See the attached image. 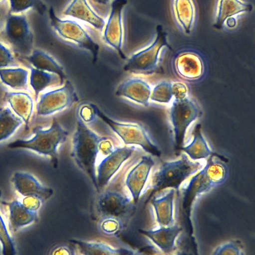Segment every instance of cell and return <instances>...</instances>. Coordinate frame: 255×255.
Returning a JSON list of instances; mask_svg holds the SVG:
<instances>
[{
    "label": "cell",
    "instance_id": "obj_1",
    "mask_svg": "<svg viewBox=\"0 0 255 255\" xmlns=\"http://www.w3.org/2000/svg\"><path fill=\"white\" fill-rule=\"evenodd\" d=\"M104 137L91 130L77 117L76 126L72 138L71 156L86 175L97 191L96 162L99 153V146Z\"/></svg>",
    "mask_w": 255,
    "mask_h": 255
},
{
    "label": "cell",
    "instance_id": "obj_34",
    "mask_svg": "<svg viewBox=\"0 0 255 255\" xmlns=\"http://www.w3.org/2000/svg\"><path fill=\"white\" fill-rule=\"evenodd\" d=\"M1 191L0 189V199ZM0 242L3 255H14L16 254L14 244L6 228L5 223L0 214Z\"/></svg>",
    "mask_w": 255,
    "mask_h": 255
},
{
    "label": "cell",
    "instance_id": "obj_15",
    "mask_svg": "<svg viewBox=\"0 0 255 255\" xmlns=\"http://www.w3.org/2000/svg\"><path fill=\"white\" fill-rule=\"evenodd\" d=\"M11 181L15 189L24 197L35 196L44 202L53 194L52 188L42 185L28 173L16 172L13 174Z\"/></svg>",
    "mask_w": 255,
    "mask_h": 255
},
{
    "label": "cell",
    "instance_id": "obj_5",
    "mask_svg": "<svg viewBox=\"0 0 255 255\" xmlns=\"http://www.w3.org/2000/svg\"><path fill=\"white\" fill-rule=\"evenodd\" d=\"M94 113L104 121L122 139L126 145H138L146 152L160 156L161 152L152 141L145 128L135 124H125L113 120L105 115L97 107L93 106Z\"/></svg>",
    "mask_w": 255,
    "mask_h": 255
},
{
    "label": "cell",
    "instance_id": "obj_25",
    "mask_svg": "<svg viewBox=\"0 0 255 255\" xmlns=\"http://www.w3.org/2000/svg\"><path fill=\"white\" fill-rule=\"evenodd\" d=\"M27 58L34 68L56 74L63 82L65 75L63 68L52 57L44 51L39 49H33Z\"/></svg>",
    "mask_w": 255,
    "mask_h": 255
},
{
    "label": "cell",
    "instance_id": "obj_11",
    "mask_svg": "<svg viewBox=\"0 0 255 255\" xmlns=\"http://www.w3.org/2000/svg\"><path fill=\"white\" fill-rule=\"evenodd\" d=\"M134 204L126 196L114 191L102 192L98 197L96 208L101 217H113L124 219L131 211Z\"/></svg>",
    "mask_w": 255,
    "mask_h": 255
},
{
    "label": "cell",
    "instance_id": "obj_20",
    "mask_svg": "<svg viewBox=\"0 0 255 255\" xmlns=\"http://www.w3.org/2000/svg\"><path fill=\"white\" fill-rule=\"evenodd\" d=\"M63 14L87 22L98 29H102L105 25L104 20L93 10L86 0H72Z\"/></svg>",
    "mask_w": 255,
    "mask_h": 255
},
{
    "label": "cell",
    "instance_id": "obj_17",
    "mask_svg": "<svg viewBox=\"0 0 255 255\" xmlns=\"http://www.w3.org/2000/svg\"><path fill=\"white\" fill-rule=\"evenodd\" d=\"M177 224L160 227L154 230H139V233L150 239L163 253L171 254L176 249L175 240L182 231Z\"/></svg>",
    "mask_w": 255,
    "mask_h": 255
},
{
    "label": "cell",
    "instance_id": "obj_27",
    "mask_svg": "<svg viewBox=\"0 0 255 255\" xmlns=\"http://www.w3.org/2000/svg\"><path fill=\"white\" fill-rule=\"evenodd\" d=\"M193 135V139L190 144L182 147L181 149L193 160L207 158L212 154V151L201 133L200 124L195 126Z\"/></svg>",
    "mask_w": 255,
    "mask_h": 255
},
{
    "label": "cell",
    "instance_id": "obj_13",
    "mask_svg": "<svg viewBox=\"0 0 255 255\" xmlns=\"http://www.w3.org/2000/svg\"><path fill=\"white\" fill-rule=\"evenodd\" d=\"M135 147L124 146L117 148L99 164L96 169L97 192L106 186L122 164L132 154Z\"/></svg>",
    "mask_w": 255,
    "mask_h": 255
},
{
    "label": "cell",
    "instance_id": "obj_12",
    "mask_svg": "<svg viewBox=\"0 0 255 255\" xmlns=\"http://www.w3.org/2000/svg\"><path fill=\"white\" fill-rule=\"evenodd\" d=\"M127 0H113L111 4V11L105 27L103 38L104 41L114 48L122 59L126 56L122 49L123 27L122 13Z\"/></svg>",
    "mask_w": 255,
    "mask_h": 255
},
{
    "label": "cell",
    "instance_id": "obj_23",
    "mask_svg": "<svg viewBox=\"0 0 255 255\" xmlns=\"http://www.w3.org/2000/svg\"><path fill=\"white\" fill-rule=\"evenodd\" d=\"M6 205L9 210V221L13 232L36 222L38 218L37 212H33L25 208L21 202L14 200L9 202H2Z\"/></svg>",
    "mask_w": 255,
    "mask_h": 255
},
{
    "label": "cell",
    "instance_id": "obj_18",
    "mask_svg": "<svg viewBox=\"0 0 255 255\" xmlns=\"http://www.w3.org/2000/svg\"><path fill=\"white\" fill-rule=\"evenodd\" d=\"M151 91V87L147 82L141 79L134 78L127 79L120 84L115 95L148 106Z\"/></svg>",
    "mask_w": 255,
    "mask_h": 255
},
{
    "label": "cell",
    "instance_id": "obj_38",
    "mask_svg": "<svg viewBox=\"0 0 255 255\" xmlns=\"http://www.w3.org/2000/svg\"><path fill=\"white\" fill-rule=\"evenodd\" d=\"M43 202L41 199L37 196H27L24 197L21 203L28 210L37 212Z\"/></svg>",
    "mask_w": 255,
    "mask_h": 255
},
{
    "label": "cell",
    "instance_id": "obj_39",
    "mask_svg": "<svg viewBox=\"0 0 255 255\" xmlns=\"http://www.w3.org/2000/svg\"><path fill=\"white\" fill-rule=\"evenodd\" d=\"M172 91L175 99H182L187 96L188 89L183 83L177 82L172 84Z\"/></svg>",
    "mask_w": 255,
    "mask_h": 255
},
{
    "label": "cell",
    "instance_id": "obj_36",
    "mask_svg": "<svg viewBox=\"0 0 255 255\" xmlns=\"http://www.w3.org/2000/svg\"><path fill=\"white\" fill-rule=\"evenodd\" d=\"M78 250L73 243H62L53 246L49 251V254L52 255H75L78 254Z\"/></svg>",
    "mask_w": 255,
    "mask_h": 255
},
{
    "label": "cell",
    "instance_id": "obj_37",
    "mask_svg": "<svg viewBox=\"0 0 255 255\" xmlns=\"http://www.w3.org/2000/svg\"><path fill=\"white\" fill-rule=\"evenodd\" d=\"M14 63L10 51L0 42V68H6Z\"/></svg>",
    "mask_w": 255,
    "mask_h": 255
},
{
    "label": "cell",
    "instance_id": "obj_7",
    "mask_svg": "<svg viewBox=\"0 0 255 255\" xmlns=\"http://www.w3.org/2000/svg\"><path fill=\"white\" fill-rule=\"evenodd\" d=\"M48 14L51 26L61 37L72 41L80 47L88 50L91 53L93 59H96L99 46L77 21L69 19L59 18L56 15L52 6L49 9Z\"/></svg>",
    "mask_w": 255,
    "mask_h": 255
},
{
    "label": "cell",
    "instance_id": "obj_35",
    "mask_svg": "<svg viewBox=\"0 0 255 255\" xmlns=\"http://www.w3.org/2000/svg\"><path fill=\"white\" fill-rule=\"evenodd\" d=\"M213 255H244L243 247L240 241L231 240L218 246L213 251Z\"/></svg>",
    "mask_w": 255,
    "mask_h": 255
},
{
    "label": "cell",
    "instance_id": "obj_22",
    "mask_svg": "<svg viewBox=\"0 0 255 255\" xmlns=\"http://www.w3.org/2000/svg\"><path fill=\"white\" fill-rule=\"evenodd\" d=\"M13 113L27 126L33 110V102L31 96L23 92H10L5 96Z\"/></svg>",
    "mask_w": 255,
    "mask_h": 255
},
{
    "label": "cell",
    "instance_id": "obj_41",
    "mask_svg": "<svg viewBox=\"0 0 255 255\" xmlns=\"http://www.w3.org/2000/svg\"><path fill=\"white\" fill-rule=\"evenodd\" d=\"M227 24V25L229 28H233L235 27L236 25L237 21L236 19L234 17H231L228 18L225 21Z\"/></svg>",
    "mask_w": 255,
    "mask_h": 255
},
{
    "label": "cell",
    "instance_id": "obj_21",
    "mask_svg": "<svg viewBox=\"0 0 255 255\" xmlns=\"http://www.w3.org/2000/svg\"><path fill=\"white\" fill-rule=\"evenodd\" d=\"M253 8L252 4L242 0H219L213 27L221 29L228 18L241 13L251 12Z\"/></svg>",
    "mask_w": 255,
    "mask_h": 255
},
{
    "label": "cell",
    "instance_id": "obj_26",
    "mask_svg": "<svg viewBox=\"0 0 255 255\" xmlns=\"http://www.w3.org/2000/svg\"><path fill=\"white\" fill-rule=\"evenodd\" d=\"M175 18L186 34L191 32L195 19V9L192 0H173Z\"/></svg>",
    "mask_w": 255,
    "mask_h": 255
},
{
    "label": "cell",
    "instance_id": "obj_31",
    "mask_svg": "<svg viewBox=\"0 0 255 255\" xmlns=\"http://www.w3.org/2000/svg\"><path fill=\"white\" fill-rule=\"evenodd\" d=\"M9 1L10 13H17L32 8L39 14L43 15L46 10V6L42 0H9Z\"/></svg>",
    "mask_w": 255,
    "mask_h": 255
},
{
    "label": "cell",
    "instance_id": "obj_30",
    "mask_svg": "<svg viewBox=\"0 0 255 255\" xmlns=\"http://www.w3.org/2000/svg\"><path fill=\"white\" fill-rule=\"evenodd\" d=\"M22 121L8 107L0 110V141L10 136L21 125Z\"/></svg>",
    "mask_w": 255,
    "mask_h": 255
},
{
    "label": "cell",
    "instance_id": "obj_33",
    "mask_svg": "<svg viewBox=\"0 0 255 255\" xmlns=\"http://www.w3.org/2000/svg\"><path fill=\"white\" fill-rule=\"evenodd\" d=\"M172 84L163 81L157 85L151 91L150 99L153 101L162 103H169L173 96Z\"/></svg>",
    "mask_w": 255,
    "mask_h": 255
},
{
    "label": "cell",
    "instance_id": "obj_24",
    "mask_svg": "<svg viewBox=\"0 0 255 255\" xmlns=\"http://www.w3.org/2000/svg\"><path fill=\"white\" fill-rule=\"evenodd\" d=\"M175 189L171 188L168 193L159 198H154L151 200L156 217V220L160 226L169 227L174 224V200Z\"/></svg>",
    "mask_w": 255,
    "mask_h": 255
},
{
    "label": "cell",
    "instance_id": "obj_42",
    "mask_svg": "<svg viewBox=\"0 0 255 255\" xmlns=\"http://www.w3.org/2000/svg\"><path fill=\"white\" fill-rule=\"evenodd\" d=\"M94 1L99 4L106 5L109 0H94Z\"/></svg>",
    "mask_w": 255,
    "mask_h": 255
},
{
    "label": "cell",
    "instance_id": "obj_4",
    "mask_svg": "<svg viewBox=\"0 0 255 255\" xmlns=\"http://www.w3.org/2000/svg\"><path fill=\"white\" fill-rule=\"evenodd\" d=\"M205 164L199 161H192L185 153L176 160L162 163L153 176L152 187L158 191L170 187L178 189L190 176L200 171Z\"/></svg>",
    "mask_w": 255,
    "mask_h": 255
},
{
    "label": "cell",
    "instance_id": "obj_19",
    "mask_svg": "<svg viewBox=\"0 0 255 255\" xmlns=\"http://www.w3.org/2000/svg\"><path fill=\"white\" fill-rule=\"evenodd\" d=\"M69 242L76 247L81 254L86 255H137L141 253L127 248H115L106 243L71 239Z\"/></svg>",
    "mask_w": 255,
    "mask_h": 255
},
{
    "label": "cell",
    "instance_id": "obj_8",
    "mask_svg": "<svg viewBox=\"0 0 255 255\" xmlns=\"http://www.w3.org/2000/svg\"><path fill=\"white\" fill-rule=\"evenodd\" d=\"M156 35L153 42L147 47L133 54L124 66L125 71L146 72L155 69L158 62L162 49L169 47L167 33L161 25L156 26Z\"/></svg>",
    "mask_w": 255,
    "mask_h": 255
},
{
    "label": "cell",
    "instance_id": "obj_3",
    "mask_svg": "<svg viewBox=\"0 0 255 255\" xmlns=\"http://www.w3.org/2000/svg\"><path fill=\"white\" fill-rule=\"evenodd\" d=\"M33 133L34 135L31 138L15 140L9 143L7 147L27 149L49 156L52 166L57 168L58 164L57 148L66 140L68 131L63 128L54 118L48 129L36 128Z\"/></svg>",
    "mask_w": 255,
    "mask_h": 255
},
{
    "label": "cell",
    "instance_id": "obj_10",
    "mask_svg": "<svg viewBox=\"0 0 255 255\" xmlns=\"http://www.w3.org/2000/svg\"><path fill=\"white\" fill-rule=\"evenodd\" d=\"M78 100L74 88L69 81H66L61 88L41 95L36 105L37 115L48 116L61 111Z\"/></svg>",
    "mask_w": 255,
    "mask_h": 255
},
{
    "label": "cell",
    "instance_id": "obj_29",
    "mask_svg": "<svg viewBox=\"0 0 255 255\" xmlns=\"http://www.w3.org/2000/svg\"><path fill=\"white\" fill-rule=\"evenodd\" d=\"M28 76V71L22 68H0L2 82L15 90L27 89Z\"/></svg>",
    "mask_w": 255,
    "mask_h": 255
},
{
    "label": "cell",
    "instance_id": "obj_2",
    "mask_svg": "<svg viewBox=\"0 0 255 255\" xmlns=\"http://www.w3.org/2000/svg\"><path fill=\"white\" fill-rule=\"evenodd\" d=\"M229 176L227 164L219 157L211 156L204 167L182 188L183 207L188 208L195 199L224 184Z\"/></svg>",
    "mask_w": 255,
    "mask_h": 255
},
{
    "label": "cell",
    "instance_id": "obj_6",
    "mask_svg": "<svg viewBox=\"0 0 255 255\" xmlns=\"http://www.w3.org/2000/svg\"><path fill=\"white\" fill-rule=\"evenodd\" d=\"M3 36L13 50L22 56H29L33 49V34L24 14L8 13Z\"/></svg>",
    "mask_w": 255,
    "mask_h": 255
},
{
    "label": "cell",
    "instance_id": "obj_16",
    "mask_svg": "<svg viewBox=\"0 0 255 255\" xmlns=\"http://www.w3.org/2000/svg\"><path fill=\"white\" fill-rule=\"evenodd\" d=\"M174 64L177 73L185 79L196 80L203 75V59L194 51L186 50L180 52L175 58Z\"/></svg>",
    "mask_w": 255,
    "mask_h": 255
},
{
    "label": "cell",
    "instance_id": "obj_14",
    "mask_svg": "<svg viewBox=\"0 0 255 255\" xmlns=\"http://www.w3.org/2000/svg\"><path fill=\"white\" fill-rule=\"evenodd\" d=\"M155 164L151 155H143L139 162L128 173L125 184L130 191L132 202L137 203L150 171Z\"/></svg>",
    "mask_w": 255,
    "mask_h": 255
},
{
    "label": "cell",
    "instance_id": "obj_9",
    "mask_svg": "<svg viewBox=\"0 0 255 255\" xmlns=\"http://www.w3.org/2000/svg\"><path fill=\"white\" fill-rule=\"evenodd\" d=\"M199 113L196 103L188 96L182 99H174L170 114L177 148L183 147L187 129L198 118Z\"/></svg>",
    "mask_w": 255,
    "mask_h": 255
},
{
    "label": "cell",
    "instance_id": "obj_32",
    "mask_svg": "<svg viewBox=\"0 0 255 255\" xmlns=\"http://www.w3.org/2000/svg\"><path fill=\"white\" fill-rule=\"evenodd\" d=\"M98 229L103 234L114 236L118 235L124 227L123 219L113 217H101L98 222Z\"/></svg>",
    "mask_w": 255,
    "mask_h": 255
},
{
    "label": "cell",
    "instance_id": "obj_40",
    "mask_svg": "<svg viewBox=\"0 0 255 255\" xmlns=\"http://www.w3.org/2000/svg\"><path fill=\"white\" fill-rule=\"evenodd\" d=\"M113 145L106 137L101 141L99 146V152L104 155H108L114 150Z\"/></svg>",
    "mask_w": 255,
    "mask_h": 255
},
{
    "label": "cell",
    "instance_id": "obj_28",
    "mask_svg": "<svg viewBox=\"0 0 255 255\" xmlns=\"http://www.w3.org/2000/svg\"><path fill=\"white\" fill-rule=\"evenodd\" d=\"M62 81L54 73L39 70L32 67L30 69L29 84L37 98L39 93L46 88L61 85Z\"/></svg>",
    "mask_w": 255,
    "mask_h": 255
}]
</instances>
